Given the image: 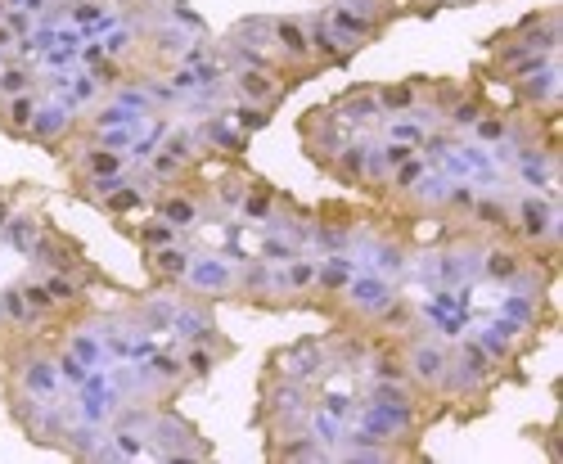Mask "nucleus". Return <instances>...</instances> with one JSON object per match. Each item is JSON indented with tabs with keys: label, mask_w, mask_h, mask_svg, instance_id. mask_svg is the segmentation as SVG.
Segmentation results:
<instances>
[{
	"label": "nucleus",
	"mask_w": 563,
	"mask_h": 464,
	"mask_svg": "<svg viewBox=\"0 0 563 464\" xmlns=\"http://www.w3.org/2000/svg\"><path fill=\"white\" fill-rule=\"evenodd\" d=\"M37 109H41L37 91H23V95H14V100H5L0 104V131L14 140H28V127H32V118H37Z\"/></svg>",
	"instance_id": "18"
},
{
	"label": "nucleus",
	"mask_w": 563,
	"mask_h": 464,
	"mask_svg": "<svg viewBox=\"0 0 563 464\" xmlns=\"http://www.w3.org/2000/svg\"><path fill=\"white\" fill-rule=\"evenodd\" d=\"M0 316L10 320L14 329H37V311L28 307V302H23V293H19V284H14V289H0Z\"/></svg>",
	"instance_id": "29"
},
{
	"label": "nucleus",
	"mask_w": 563,
	"mask_h": 464,
	"mask_svg": "<svg viewBox=\"0 0 563 464\" xmlns=\"http://www.w3.org/2000/svg\"><path fill=\"white\" fill-rule=\"evenodd\" d=\"M140 203H145V194H140L136 185L127 181V185H118V190H113L109 199H100V203H95V208H104V212H109L113 221H118V217H127V212H136Z\"/></svg>",
	"instance_id": "31"
},
{
	"label": "nucleus",
	"mask_w": 563,
	"mask_h": 464,
	"mask_svg": "<svg viewBox=\"0 0 563 464\" xmlns=\"http://www.w3.org/2000/svg\"><path fill=\"white\" fill-rule=\"evenodd\" d=\"M68 131H73V113H68L64 104H41L32 127H28V140H37V145H46L50 154H55L59 140H64Z\"/></svg>",
	"instance_id": "14"
},
{
	"label": "nucleus",
	"mask_w": 563,
	"mask_h": 464,
	"mask_svg": "<svg viewBox=\"0 0 563 464\" xmlns=\"http://www.w3.org/2000/svg\"><path fill=\"white\" fill-rule=\"evenodd\" d=\"M131 239H140V248H167V244H176V226H167L163 217H154V221L131 230Z\"/></svg>",
	"instance_id": "37"
},
{
	"label": "nucleus",
	"mask_w": 563,
	"mask_h": 464,
	"mask_svg": "<svg viewBox=\"0 0 563 464\" xmlns=\"http://www.w3.org/2000/svg\"><path fill=\"white\" fill-rule=\"evenodd\" d=\"M451 347H442L437 338H428L419 329V338H406V365H410V388L424 392V401H442V379Z\"/></svg>",
	"instance_id": "2"
},
{
	"label": "nucleus",
	"mask_w": 563,
	"mask_h": 464,
	"mask_svg": "<svg viewBox=\"0 0 563 464\" xmlns=\"http://www.w3.org/2000/svg\"><path fill=\"white\" fill-rule=\"evenodd\" d=\"M298 136H302V149H307V158L316 167H325L338 158V149L347 145V131H343V118H338L334 109H307V118H298Z\"/></svg>",
	"instance_id": "4"
},
{
	"label": "nucleus",
	"mask_w": 563,
	"mask_h": 464,
	"mask_svg": "<svg viewBox=\"0 0 563 464\" xmlns=\"http://www.w3.org/2000/svg\"><path fill=\"white\" fill-rule=\"evenodd\" d=\"M41 280H46L50 298L59 302V311H64V307H82V302H86V289H82V280H77V275L46 271V275H41Z\"/></svg>",
	"instance_id": "26"
},
{
	"label": "nucleus",
	"mask_w": 563,
	"mask_h": 464,
	"mask_svg": "<svg viewBox=\"0 0 563 464\" xmlns=\"http://www.w3.org/2000/svg\"><path fill=\"white\" fill-rule=\"evenodd\" d=\"M199 140H212V145H217L221 154H235V158H244V149H248V136H244V131H230L226 122H221V118L203 122Z\"/></svg>",
	"instance_id": "27"
},
{
	"label": "nucleus",
	"mask_w": 563,
	"mask_h": 464,
	"mask_svg": "<svg viewBox=\"0 0 563 464\" xmlns=\"http://www.w3.org/2000/svg\"><path fill=\"white\" fill-rule=\"evenodd\" d=\"M469 221L478 235H496V239H509V226H514V208L505 199H473L469 208Z\"/></svg>",
	"instance_id": "17"
},
{
	"label": "nucleus",
	"mask_w": 563,
	"mask_h": 464,
	"mask_svg": "<svg viewBox=\"0 0 563 464\" xmlns=\"http://www.w3.org/2000/svg\"><path fill=\"white\" fill-rule=\"evenodd\" d=\"M415 154H419L415 145H401V140H388V145L379 149V163H383V167H388V172H392V167L410 163V158H415Z\"/></svg>",
	"instance_id": "47"
},
{
	"label": "nucleus",
	"mask_w": 563,
	"mask_h": 464,
	"mask_svg": "<svg viewBox=\"0 0 563 464\" xmlns=\"http://www.w3.org/2000/svg\"><path fill=\"white\" fill-rule=\"evenodd\" d=\"M14 41H19V37H14V32H10V23L0 19V55H5V50H10Z\"/></svg>",
	"instance_id": "50"
},
{
	"label": "nucleus",
	"mask_w": 563,
	"mask_h": 464,
	"mask_svg": "<svg viewBox=\"0 0 563 464\" xmlns=\"http://www.w3.org/2000/svg\"><path fill=\"white\" fill-rule=\"evenodd\" d=\"M428 82H419V77H406V82H392V86H374V100H379V113H388V118H397V113H415L419 109V91H424Z\"/></svg>",
	"instance_id": "19"
},
{
	"label": "nucleus",
	"mask_w": 563,
	"mask_h": 464,
	"mask_svg": "<svg viewBox=\"0 0 563 464\" xmlns=\"http://www.w3.org/2000/svg\"><path fill=\"white\" fill-rule=\"evenodd\" d=\"M424 181V158H410V163H401V167H392L388 172V194H410L415 185Z\"/></svg>",
	"instance_id": "36"
},
{
	"label": "nucleus",
	"mask_w": 563,
	"mask_h": 464,
	"mask_svg": "<svg viewBox=\"0 0 563 464\" xmlns=\"http://www.w3.org/2000/svg\"><path fill=\"white\" fill-rule=\"evenodd\" d=\"M149 172H154L158 181H185V172H190V167H185L181 158H172L167 149H158V154L149 158Z\"/></svg>",
	"instance_id": "43"
},
{
	"label": "nucleus",
	"mask_w": 563,
	"mask_h": 464,
	"mask_svg": "<svg viewBox=\"0 0 563 464\" xmlns=\"http://www.w3.org/2000/svg\"><path fill=\"white\" fill-rule=\"evenodd\" d=\"M473 199H478V194H473V185H446V194H442V217L451 221V217H469V208H473Z\"/></svg>",
	"instance_id": "39"
},
{
	"label": "nucleus",
	"mask_w": 563,
	"mask_h": 464,
	"mask_svg": "<svg viewBox=\"0 0 563 464\" xmlns=\"http://www.w3.org/2000/svg\"><path fill=\"white\" fill-rule=\"evenodd\" d=\"M230 86H235V95L244 104H262V109H275V104L293 91L289 82H275L266 68H239V73L230 77Z\"/></svg>",
	"instance_id": "9"
},
{
	"label": "nucleus",
	"mask_w": 563,
	"mask_h": 464,
	"mask_svg": "<svg viewBox=\"0 0 563 464\" xmlns=\"http://www.w3.org/2000/svg\"><path fill=\"white\" fill-rule=\"evenodd\" d=\"M523 262H527V248L514 244V239L482 248V275H487V280H496V284H514V275L523 271Z\"/></svg>",
	"instance_id": "11"
},
{
	"label": "nucleus",
	"mask_w": 563,
	"mask_h": 464,
	"mask_svg": "<svg viewBox=\"0 0 563 464\" xmlns=\"http://www.w3.org/2000/svg\"><path fill=\"white\" fill-rule=\"evenodd\" d=\"M172 320H176V307H172V302H145V307L136 311L140 334H158V329H172Z\"/></svg>",
	"instance_id": "32"
},
{
	"label": "nucleus",
	"mask_w": 563,
	"mask_h": 464,
	"mask_svg": "<svg viewBox=\"0 0 563 464\" xmlns=\"http://www.w3.org/2000/svg\"><path fill=\"white\" fill-rule=\"evenodd\" d=\"M397 298L388 284V275H361V280H352L343 289V298H338V311H343L352 325H370L374 316H379L388 302Z\"/></svg>",
	"instance_id": "5"
},
{
	"label": "nucleus",
	"mask_w": 563,
	"mask_h": 464,
	"mask_svg": "<svg viewBox=\"0 0 563 464\" xmlns=\"http://www.w3.org/2000/svg\"><path fill=\"white\" fill-rule=\"evenodd\" d=\"M469 131L482 140V145H505V140H509V118H505V113H496V109H487Z\"/></svg>",
	"instance_id": "33"
},
{
	"label": "nucleus",
	"mask_w": 563,
	"mask_h": 464,
	"mask_svg": "<svg viewBox=\"0 0 563 464\" xmlns=\"http://www.w3.org/2000/svg\"><path fill=\"white\" fill-rule=\"evenodd\" d=\"M194 257L185 248L167 244V248H145V271L154 275V284H181L185 271H190Z\"/></svg>",
	"instance_id": "15"
},
{
	"label": "nucleus",
	"mask_w": 563,
	"mask_h": 464,
	"mask_svg": "<svg viewBox=\"0 0 563 464\" xmlns=\"http://www.w3.org/2000/svg\"><path fill=\"white\" fill-rule=\"evenodd\" d=\"M10 365H14V383H19V388H28V392H37V397L55 401L59 370H55V356H50L46 347H23Z\"/></svg>",
	"instance_id": "7"
},
{
	"label": "nucleus",
	"mask_w": 563,
	"mask_h": 464,
	"mask_svg": "<svg viewBox=\"0 0 563 464\" xmlns=\"http://www.w3.org/2000/svg\"><path fill=\"white\" fill-rule=\"evenodd\" d=\"M230 122H235L244 136H253V131L271 127V109H262V104H244L239 100V109H230Z\"/></svg>",
	"instance_id": "38"
},
{
	"label": "nucleus",
	"mask_w": 563,
	"mask_h": 464,
	"mask_svg": "<svg viewBox=\"0 0 563 464\" xmlns=\"http://www.w3.org/2000/svg\"><path fill=\"white\" fill-rule=\"evenodd\" d=\"M329 109L338 113L343 122H374L379 118V100H374V86H352V91H343Z\"/></svg>",
	"instance_id": "21"
},
{
	"label": "nucleus",
	"mask_w": 563,
	"mask_h": 464,
	"mask_svg": "<svg viewBox=\"0 0 563 464\" xmlns=\"http://www.w3.org/2000/svg\"><path fill=\"white\" fill-rule=\"evenodd\" d=\"M365 163H370V145L347 140V145L338 149V158L329 163V172H334L343 185H365Z\"/></svg>",
	"instance_id": "24"
},
{
	"label": "nucleus",
	"mask_w": 563,
	"mask_h": 464,
	"mask_svg": "<svg viewBox=\"0 0 563 464\" xmlns=\"http://www.w3.org/2000/svg\"><path fill=\"white\" fill-rule=\"evenodd\" d=\"M64 163L73 167V176H122L127 158L118 149H82L77 158H64Z\"/></svg>",
	"instance_id": "22"
},
{
	"label": "nucleus",
	"mask_w": 563,
	"mask_h": 464,
	"mask_svg": "<svg viewBox=\"0 0 563 464\" xmlns=\"http://www.w3.org/2000/svg\"><path fill=\"white\" fill-rule=\"evenodd\" d=\"M145 374H149V383H158V388L167 392V397H176V392L185 388V361L176 352H154L149 356V365H145Z\"/></svg>",
	"instance_id": "23"
},
{
	"label": "nucleus",
	"mask_w": 563,
	"mask_h": 464,
	"mask_svg": "<svg viewBox=\"0 0 563 464\" xmlns=\"http://www.w3.org/2000/svg\"><path fill=\"white\" fill-rule=\"evenodd\" d=\"M32 262L41 266V271H64V275H95V280H104L100 271H95L91 262H86V248L77 244L73 235H64V230H55V226H41V235H37V244H32Z\"/></svg>",
	"instance_id": "3"
},
{
	"label": "nucleus",
	"mask_w": 563,
	"mask_h": 464,
	"mask_svg": "<svg viewBox=\"0 0 563 464\" xmlns=\"http://www.w3.org/2000/svg\"><path fill=\"white\" fill-rule=\"evenodd\" d=\"M5 5H23V0H5Z\"/></svg>",
	"instance_id": "53"
},
{
	"label": "nucleus",
	"mask_w": 563,
	"mask_h": 464,
	"mask_svg": "<svg viewBox=\"0 0 563 464\" xmlns=\"http://www.w3.org/2000/svg\"><path fill=\"white\" fill-rule=\"evenodd\" d=\"M469 5H473V0H469Z\"/></svg>",
	"instance_id": "55"
},
{
	"label": "nucleus",
	"mask_w": 563,
	"mask_h": 464,
	"mask_svg": "<svg viewBox=\"0 0 563 464\" xmlns=\"http://www.w3.org/2000/svg\"><path fill=\"white\" fill-rule=\"evenodd\" d=\"M131 131H109V136H100V145H127Z\"/></svg>",
	"instance_id": "51"
},
{
	"label": "nucleus",
	"mask_w": 563,
	"mask_h": 464,
	"mask_svg": "<svg viewBox=\"0 0 563 464\" xmlns=\"http://www.w3.org/2000/svg\"><path fill=\"white\" fill-rule=\"evenodd\" d=\"M5 64H10V59H5V55H0V68H5Z\"/></svg>",
	"instance_id": "54"
},
{
	"label": "nucleus",
	"mask_w": 563,
	"mask_h": 464,
	"mask_svg": "<svg viewBox=\"0 0 563 464\" xmlns=\"http://www.w3.org/2000/svg\"><path fill=\"white\" fill-rule=\"evenodd\" d=\"M19 293H23V302H28L37 316H55L59 311V302L50 298V289H46V280H23L19 284Z\"/></svg>",
	"instance_id": "41"
},
{
	"label": "nucleus",
	"mask_w": 563,
	"mask_h": 464,
	"mask_svg": "<svg viewBox=\"0 0 563 464\" xmlns=\"http://www.w3.org/2000/svg\"><path fill=\"white\" fill-rule=\"evenodd\" d=\"M14 217V208H10V194H0V230H5V221Z\"/></svg>",
	"instance_id": "52"
},
{
	"label": "nucleus",
	"mask_w": 563,
	"mask_h": 464,
	"mask_svg": "<svg viewBox=\"0 0 563 464\" xmlns=\"http://www.w3.org/2000/svg\"><path fill=\"white\" fill-rule=\"evenodd\" d=\"M244 194H248V172H230V176H221V181H217V203H221V208L239 212Z\"/></svg>",
	"instance_id": "40"
},
{
	"label": "nucleus",
	"mask_w": 563,
	"mask_h": 464,
	"mask_svg": "<svg viewBox=\"0 0 563 464\" xmlns=\"http://www.w3.org/2000/svg\"><path fill=\"white\" fill-rule=\"evenodd\" d=\"M221 356H226V352H221V347H212V343H185V356H181V361H185V379L203 383L212 370H217Z\"/></svg>",
	"instance_id": "25"
},
{
	"label": "nucleus",
	"mask_w": 563,
	"mask_h": 464,
	"mask_svg": "<svg viewBox=\"0 0 563 464\" xmlns=\"http://www.w3.org/2000/svg\"><path fill=\"white\" fill-rule=\"evenodd\" d=\"M424 136H428V127H419L415 118H397V122H392V140H401V145L424 149Z\"/></svg>",
	"instance_id": "44"
},
{
	"label": "nucleus",
	"mask_w": 563,
	"mask_h": 464,
	"mask_svg": "<svg viewBox=\"0 0 563 464\" xmlns=\"http://www.w3.org/2000/svg\"><path fill=\"white\" fill-rule=\"evenodd\" d=\"M518 100L527 104V109H545V113H554L559 109V73L554 68H541V73H532V77H518Z\"/></svg>",
	"instance_id": "16"
},
{
	"label": "nucleus",
	"mask_w": 563,
	"mask_h": 464,
	"mask_svg": "<svg viewBox=\"0 0 563 464\" xmlns=\"http://www.w3.org/2000/svg\"><path fill=\"white\" fill-rule=\"evenodd\" d=\"M172 329L181 334V343H212V347H221V352H235V343H226V338L217 334L212 298H203V293H194V298L185 302V307H176Z\"/></svg>",
	"instance_id": "6"
},
{
	"label": "nucleus",
	"mask_w": 563,
	"mask_h": 464,
	"mask_svg": "<svg viewBox=\"0 0 563 464\" xmlns=\"http://www.w3.org/2000/svg\"><path fill=\"white\" fill-rule=\"evenodd\" d=\"M185 280H190V289H194V293H203V298H230L235 271H230L226 262H217V257H203V262H190Z\"/></svg>",
	"instance_id": "13"
},
{
	"label": "nucleus",
	"mask_w": 563,
	"mask_h": 464,
	"mask_svg": "<svg viewBox=\"0 0 563 464\" xmlns=\"http://www.w3.org/2000/svg\"><path fill=\"white\" fill-rule=\"evenodd\" d=\"M257 257H262V262H293V257H298V244H289V239H262V253H257Z\"/></svg>",
	"instance_id": "45"
},
{
	"label": "nucleus",
	"mask_w": 563,
	"mask_h": 464,
	"mask_svg": "<svg viewBox=\"0 0 563 464\" xmlns=\"http://www.w3.org/2000/svg\"><path fill=\"white\" fill-rule=\"evenodd\" d=\"M154 212L167 221V226H176V230H194V226H199V217H203L199 194L185 190L181 181H172V185H163V190H158Z\"/></svg>",
	"instance_id": "8"
},
{
	"label": "nucleus",
	"mask_w": 563,
	"mask_h": 464,
	"mask_svg": "<svg viewBox=\"0 0 563 464\" xmlns=\"http://www.w3.org/2000/svg\"><path fill=\"white\" fill-rule=\"evenodd\" d=\"M122 118H127V109H122V104H109V109L95 113V127H113V122H122Z\"/></svg>",
	"instance_id": "48"
},
{
	"label": "nucleus",
	"mask_w": 563,
	"mask_h": 464,
	"mask_svg": "<svg viewBox=\"0 0 563 464\" xmlns=\"http://www.w3.org/2000/svg\"><path fill=\"white\" fill-rule=\"evenodd\" d=\"M509 239L514 244H523L527 253H554V244H559V212H554V203L536 199V194H523L514 208V226H509Z\"/></svg>",
	"instance_id": "1"
},
{
	"label": "nucleus",
	"mask_w": 563,
	"mask_h": 464,
	"mask_svg": "<svg viewBox=\"0 0 563 464\" xmlns=\"http://www.w3.org/2000/svg\"><path fill=\"white\" fill-rule=\"evenodd\" d=\"M325 23H329V28H334L343 41H352V46H365V41H374V37H383V32H388V23H374V19H365V14L347 10V5H329V10H325Z\"/></svg>",
	"instance_id": "12"
},
{
	"label": "nucleus",
	"mask_w": 563,
	"mask_h": 464,
	"mask_svg": "<svg viewBox=\"0 0 563 464\" xmlns=\"http://www.w3.org/2000/svg\"><path fill=\"white\" fill-rule=\"evenodd\" d=\"M23 91H37L32 68H23V64H5V68H0V104L14 100V95H23Z\"/></svg>",
	"instance_id": "30"
},
{
	"label": "nucleus",
	"mask_w": 563,
	"mask_h": 464,
	"mask_svg": "<svg viewBox=\"0 0 563 464\" xmlns=\"http://www.w3.org/2000/svg\"><path fill=\"white\" fill-rule=\"evenodd\" d=\"M275 203H280V190H275L266 176H248V194L239 203V217L244 221H271Z\"/></svg>",
	"instance_id": "20"
},
{
	"label": "nucleus",
	"mask_w": 563,
	"mask_h": 464,
	"mask_svg": "<svg viewBox=\"0 0 563 464\" xmlns=\"http://www.w3.org/2000/svg\"><path fill=\"white\" fill-rule=\"evenodd\" d=\"M37 235H41V221L37 217H10V221H5V239H10L19 253H32Z\"/></svg>",
	"instance_id": "35"
},
{
	"label": "nucleus",
	"mask_w": 563,
	"mask_h": 464,
	"mask_svg": "<svg viewBox=\"0 0 563 464\" xmlns=\"http://www.w3.org/2000/svg\"><path fill=\"white\" fill-rule=\"evenodd\" d=\"M284 266H289V271H284V289H293V293H307L311 289V284H316V271H320V262H311V257H293V262H284Z\"/></svg>",
	"instance_id": "34"
},
{
	"label": "nucleus",
	"mask_w": 563,
	"mask_h": 464,
	"mask_svg": "<svg viewBox=\"0 0 563 464\" xmlns=\"http://www.w3.org/2000/svg\"><path fill=\"white\" fill-rule=\"evenodd\" d=\"M5 23H10V32H14V37H28V32H32V19H28V14H5Z\"/></svg>",
	"instance_id": "49"
},
{
	"label": "nucleus",
	"mask_w": 563,
	"mask_h": 464,
	"mask_svg": "<svg viewBox=\"0 0 563 464\" xmlns=\"http://www.w3.org/2000/svg\"><path fill=\"white\" fill-rule=\"evenodd\" d=\"M370 401H374V406H406V401H415V392H410V383H383V379H374L370 383Z\"/></svg>",
	"instance_id": "42"
},
{
	"label": "nucleus",
	"mask_w": 563,
	"mask_h": 464,
	"mask_svg": "<svg viewBox=\"0 0 563 464\" xmlns=\"http://www.w3.org/2000/svg\"><path fill=\"white\" fill-rule=\"evenodd\" d=\"M482 113H487V95H482V91H469V95H464V91H460V100L446 109V127H451V131H455V127H473Z\"/></svg>",
	"instance_id": "28"
},
{
	"label": "nucleus",
	"mask_w": 563,
	"mask_h": 464,
	"mask_svg": "<svg viewBox=\"0 0 563 464\" xmlns=\"http://www.w3.org/2000/svg\"><path fill=\"white\" fill-rule=\"evenodd\" d=\"M307 37H311V59H316V68H347V59L361 50V46L338 37V32L325 23V14L307 23Z\"/></svg>",
	"instance_id": "10"
},
{
	"label": "nucleus",
	"mask_w": 563,
	"mask_h": 464,
	"mask_svg": "<svg viewBox=\"0 0 563 464\" xmlns=\"http://www.w3.org/2000/svg\"><path fill=\"white\" fill-rule=\"evenodd\" d=\"M163 149H167L172 158H181L185 167H194V158H199V154H194V136H190V131H172Z\"/></svg>",
	"instance_id": "46"
}]
</instances>
